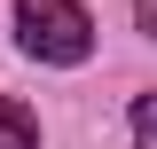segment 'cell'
Masks as SVG:
<instances>
[{
  "instance_id": "cell-1",
  "label": "cell",
  "mask_w": 157,
  "mask_h": 149,
  "mask_svg": "<svg viewBox=\"0 0 157 149\" xmlns=\"http://www.w3.org/2000/svg\"><path fill=\"white\" fill-rule=\"evenodd\" d=\"M16 47L32 63H86L94 55V16L78 0H16Z\"/></svg>"
},
{
  "instance_id": "cell-2",
  "label": "cell",
  "mask_w": 157,
  "mask_h": 149,
  "mask_svg": "<svg viewBox=\"0 0 157 149\" xmlns=\"http://www.w3.org/2000/svg\"><path fill=\"white\" fill-rule=\"evenodd\" d=\"M0 149H39V118L24 110L16 94H0Z\"/></svg>"
},
{
  "instance_id": "cell-3",
  "label": "cell",
  "mask_w": 157,
  "mask_h": 149,
  "mask_svg": "<svg viewBox=\"0 0 157 149\" xmlns=\"http://www.w3.org/2000/svg\"><path fill=\"white\" fill-rule=\"evenodd\" d=\"M134 149H157V94L134 102Z\"/></svg>"
},
{
  "instance_id": "cell-4",
  "label": "cell",
  "mask_w": 157,
  "mask_h": 149,
  "mask_svg": "<svg viewBox=\"0 0 157 149\" xmlns=\"http://www.w3.org/2000/svg\"><path fill=\"white\" fill-rule=\"evenodd\" d=\"M134 24H141V39H157V0H134Z\"/></svg>"
}]
</instances>
